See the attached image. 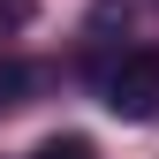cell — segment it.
<instances>
[{
    "mask_svg": "<svg viewBox=\"0 0 159 159\" xmlns=\"http://www.w3.org/2000/svg\"><path fill=\"white\" fill-rule=\"evenodd\" d=\"M38 84V68L30 61H0V106H23V91Z\"/></svg>",
    "mask_w": 159,
    "mask_h": 159,
    "instance_id": "7a4b0ae2",
    "label": "cell"
},
{
    "mask_svg": "<svg viewBox=\"0 0 159 159\" xmlns=\"http://www.w3.org/2000/svg\"><path fill=\"white\" fill-rule=\"evenodd\" d=\"M38 159H98V152H91V136H46Z\"/></svg>",
    "mask_w": 159,
    "mask_h": 159,
    "instance_id": "3957f363",
    "label": "cell"
},
{
    "mask_svg": "<svg viewBox=\"0 0 159 159\" xmlns=\"http://www.w3.org/2000/svg\"><path fill=\"white\" fill-rule=\"evenodd\" d=\"M106 106L121 121H152L159 114V53H121L106 68Z\"/></svg>",
    "mask_w": 159,
    "mask_h": 159,
    "instance_id": "6da1fadb",
    "label": "cell"
}]
</instances>
